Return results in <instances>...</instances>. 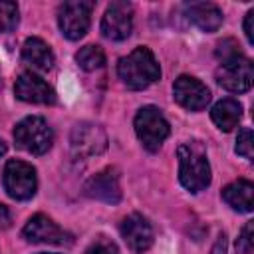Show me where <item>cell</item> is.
<instances>
[{
	"label": "cell",
	"instance_id": "277c9868",
	"mask_svg": "<svg viewBox=\"0 0 254 254\" xmlns=\"http://www.w3.org/2000/svg\"><path fill=\"white\" fill-rule=\"evenodd\" d=\"M135 133L139 137V141L143 143V147L147 151H159L163 141L169 137L171 129L167 119L163 117V113L153 107V105H145L137 111L135 115Z\"/></svg>",
	"mask_w": 254,
	"mask_h": 254
},
{
	"label": "cell",
	"instance_id": "83f0119b",
	"mask_svg": "<svg viewBox=\"0 0 254 254\" xmlns=\"http://www.w3.org/2000/svg\"><path fill=\"white\" fill-rule=\"evenodd\" d=\"M4 153H6V143H4L2 139H0V157H2Z\"/></svg>",
	"mask_w": 254,
	"mask_h": 254
},
{
	"label": "cell",
	"instance_id": "d4e9b609",
	"mask_svg": "<svg viewBox=\"0 0 254 254\" xmlns=\"http://www.w3.org/2000/svg\"><path fill=\"white\" fill-rule=\"evenodd\" d=\"M252 22H254V10H250L244 18V34H246V40L250 44H254V26H252Z\"/></svg>",
	"mask_w": 254,
	"mask_h": 254
},
{
	"label": "cell",
	"instance_id": "4316f807",
	"mask_svg": "<svg viewBox=\"0 0 254 254\" xmlns=\"http://www.w3.org/2000/svg\"><path fill=\"white\" fill-rule=\"evenodd\" d=\"M0 222L2 226H10V214H8L6 204H0Z\"/></svg>",
	"mask_w": 254,
	"mask_h": 254
},
{
	"label": "cell",
	"instance_id": "7c38bea8",
	"mask_svg": "<svg viewBox=\"0 0 254 254\" xmlns=\"http://www.w3.org/2000/svg\"><path fill=\"white\" fill-rule=\"evenodd\" d=\"M14 93L20 101L26 103H40V105H52L56 101V91L36 73L24 71L16 79Z\"/></svg>",
	"mask_w": 254,
	"mask_h": 254
},
{
	"label": "cell",
	"instance_id": "d6986e66",
	"mask_svg": "<svg viewBox=\"0 0 254 254\" xmlns=\"http://www.w3.org/2000/svg\"><path fill=\"white\" fill-rule=\"evenodd\" d=\"M75 62L79 64L81 69L85 71H95L99 69L103 64H105V54L99 46L95 44H89V46H83L77 54H75Z\"/></svg>",
	"mask_w": 254,
	"mask_h": 254
},
{
	"label": "cell",
	"instance_id": "f1b7e54d",
	"mask_svg": "<svg viewBox=\"0 0 254 254\" xmlns=\"http://www.w3.org/2000/svg\"><path fill=\"white\" fill-rule=\"evenodd\" d=\"M42 254H46V252H42Z\"/></svg>",
	"mask_w": 254,
	"mask_h": 254
},
{
	"label": "cell",
	"instance_id": "44dd1931",
	"mask_svg": "<svg viewBox=\"0 0 254 254\" xmlns=\"http://www.w3.org/2000/svg\"><path fill=\"white\" fill-rule=\"evenodd\" d=\"M236 153L242 155L244 159L252 161V157H254V137H252V129H250V127H242V129L238 131Z\"/></svg>",
	"mask_w": 254,
	"mask_h": 254
},
{
	"label": "cell",
	"instance_id": "2e32d148",
	"mask_svg": "<svg viewBox=\"0 0 254 254\" xmlns=\"http://www.w3.org/2000/svg\"><path fill=\"white\" fill-rule=\"evenodd\" d=\"M222 200L238 212H250L254 206V185L246 179H238L224 187Z\"/></svg>",
	"mask_w": 254,
	"mask_h": 254
},
{
	"label": "cell",
	"instance_id": "603a6c76",
	"mask_svg": "<svg viewBox=\"0 0 254 254\" xmlns=\"http://www.w3.org/2000/svg\"><path fill=\"white\" fill-rule=\"evenodd\" d=\"M236 56H240V50H238V44H236L234 40H222V42L218 44V48H216V58H218L220 62L232 60V58H236Z\"/></svg>",
	"mask_w": 254,
	"mask_h": 254
},
{
	"label": "cell",
	"instance_id": "4fadbf2b",
	"mask_svg": "<svg viewBox=\"0 0 254 254\" xmlns=\"http://www.w3.org/2000/svg\"><path fill=\"white\" fill-rule=\"evenodd\" d=\"M85 194L89 198L101 200V202H109V204H117L121 200V187H119V177L115 175V171L105 169L97 175H93L85 187H83Z\"/></svg>",
	"mask_w": 254,
	"mask_h": 254
},
{
	"label": "cell",
	"instance_id": "5b68a950",
	"mask_svg": "<svg viewBox=\"0 0 254 254\" xmlns=\"http://www.w3.org/2000/svg\"><path fill=\"white\" fill-rule=\"evenodd\" d=\"M2 183L8 196H12L14 200H28L36 194V189H38L36 169L26 161L12 159L4 167Z\"/></svg>",
	"mask_w": 254,
	"mask_h": 254
},
{
	"label": "cell",
	"instance_id": "9a60e30c",
	"mask_svg": "<svg viewBox=\"0 0 254 254\" xmlns=\"http://www.w3.org/2000/svg\"><path fill=\"white\" fill-rule=\"evenodd\" d=\"M187 18L202 32H216L222 26V10L210 2H190L185 4Z\"/></svg>",
	"mask_w": 254,
	"mask_h": 254
},
{
	"label": "cell",
	"instance_id": "ffe728a7",
	"mask_svg": "<svg viewBox=\"0 0 254 254\" xmlns=\"http://www.w3.org/2000/svg\"><path fill=\"white\" fill-rule=\"evenodd\" d=\"M18 24V6L14 2L0 0V34L14 30Z\"/></svg>",
	"mask_w": 254,
	"mask_h": 254
},
{
	"label": "cell",
	"instance_id": "9c48e42d",
	"mask_svg": "<svg viewBox=\"0 0 254 254\" xmlns=\"http://www.w3.org/2000/svg\"><path fill=\"white\" fill-rule=\"evenodd\" d=\"M71 153L75 157H93L105 151L107 137L105 131L95 123H77L71 131Z\"/></svg>",
	"mask_w": 254,
	"mask_h": 254
},
{
	"label": "cell",
	"instance_id": "8fae6325",
	"mask_svg": "<svg viewBox=\"0 0 254 254\" xmlns=\"http://www.w3.org/2000/svg\"><path fill=\"white\" fill-rule=\"evenodd\" d=\"M22 234L28 242H34V244H65V242H71V236L64 228H60L46 214H34L26 222Z\"/></svg>",
	"mask_w": 254,
	"mask_h": 254
},
{
	"label": "cell",
	"instance_id": "ba28073f",
	"mask_svg": "<svg viewBox=\"0 0 254 254\" xmlns=\"http://www.w3.org/2000/svg\"><path fill=\"white\" fill-rule=\"evenodd\" d=\"M133 30V6L129 2H111L101 18V34L107 40L121 42L131 36Z\"/></svg>",
	"mask_w": 254,
	"mask_h": 254
},
{
	"label": "cell",
	"instance_id": "52a82bcc",
	"mask_svg": "<svg viewBox=\"0 0 254 254\" xmlns=\"http://www.w3.org/2000/svg\"><path fill=\"white\" fill-rule=\"evenodd\" d=\"M252 79H254V67L252 62L248 58H244L242 54L220 62L218 69H216V81L218 85H222L228 91L234 93H244L252 87Z\"/></svg>",
	"mask_w": 254,
	"mask_h": 254
},
{
	"label": "cell",
	"instance_id": "6da1fadb",
	"mask_svg": "<svg viewBox=\"0 0 254 254\" xmlns=\"http://www.w3.org/2000/svg\"><path fill=\"white\" fill-rule=\"evenodd\" d=\"M117 75L129 89H145L161 77V67L153 52L145 46L135 48L117 64Z\"/></svg>",
	"mask_w": 254,
	"mask_h": 254
},
{
	"label": "cell",
	"instance_id": "3957f363",
	"mask_svg": "<svg viewBox=\"0 0 254 254\" xmlns=\"http://www.w3.org/2000/svg\"><path fill=\"white\" fill-rule=\"evenodd\" d=\"M14 141H16V147L26 153L44 155L50 151V147L54 143V133H52L50 125L46 123V119H42L38 115H30V117H24L16 125Z\"/></svg>",
	"mask_w": 254,
	"mask_h": 254
},
{
	"label": "cell",
	"instance_id": "cb8c5ba5",
	"mask_svg": "<svg viewBox=\"0 0 254 254\" xmlns=\"http://www.w3.org/2000/svg\"><path fill=\"white\" fill-rule=\"evenodd\" d=\"M85 254H119V248H117L111 240H107V238H97V240L85 250Z\"/></svg>",
	"mask_w": 254,
	"mask_h": 254
},
{
	"label": "cell",
	"instance_id": "7402d4cb",
	"mask_svg": "<svg viewBox=\"0 0 254 254\" xmlns=\"http://www.w3.org/2000/svg\"><path fill=\"white\" fill-rule=\"evenodd\" d=\"M254 248V222H246L242 228L238 240H236V252L238 254H250Z\"/></svg>",
	"mask_w": 254,
	"mask_h": 254
},
{
	"label": "cell",
	"instance_id": "e0dca14e",
	"mask_svg": "<svg viewBox=\"0 0 254 254\" xmlns=\"http://www.w3.org/2000/svg\"><path fill=\"white\" fill-rule=\"evenodd\" d=\"M22 60L34 69L48 71L54 65V52L42 38H28L22 46Z\"/></svg>",
	"mask_w": 254,
	"mask_h": 254
},
{
	"label": "cell",
	"instance_id": "484cf974",
	"mask_svg": "<svg viewBox=\"0 0 254 254\" xmlns=\"http://www.w3.org/2000/svg\"><path fill=\"white\" fill-rule=\"evenodd\" d=\"M210 254H226V234H224V232L218 234V238H216V242H214Z\"/></svg>",
	"mask_w": 254,
	"mask_h": 254
},
{
	"label": "cell",
	"instance_id": "ac0fdd59",
	"mask_svg": "<svg viewBox=\"0 0 254 254\" xmlns=\"http://www.w3.org/2000/svg\"><path fill=\"white\" fill-rule=\"evenodd\" d=\"M210 117L214 121V125L220 129V131H232L240 117H242V105L236 101V99H220L218 103H214L212 111H210Z\"/></svg>",
	"mask_w": 254,
	"mask_h": 254
},
{
	"label": "cell",
	"instance_id": "7a4b0ae2",
	"mask_svg": "<svg viewBox=\"0 0 254 254\" xmlns=\"http://www.w3.org/2000/svg\"><path fill=\"white\" fill-rule=\"evenodd\" d=\"M179 181L190 192H200L210 185V165L206 155L192 147L181 145L179 147Z\"/></svg>",
	"mask_w": 254,
	"mask_h": 254
},
{
	"label": "cell",
	"instance_id": "5bb4252c",
	"mask_svg": "<svg viewBox=\"0 0 254 254\" xmlns=\"http://www.w3.org/2000/svg\"><path fill=\"white\" fill-rule=\"evenodd\" d=\"M121 236L135 252H145L153 244V226L143 214L133 212L123 218Z\"/></svg>",
	"mask_w": 254,
	"mask_h": 254
},
{
	"label": "cell",
	"instance_id": "30bf717a",
	"mask_svg": "<svg viewBox=\"0 0 254 254\" xmlns=\"http://www.w3.org/2000/svg\"><path fill=\"white\" fill-rule=\"evenodd\" d=\"M173 95L177 103L189 111H200L210 101L208 87L192 75H179L173 83Z\"/></svg>",
	"mask_w": 254,
	"mask_h": 254
},
{
	"label": "cell",
	"instance_id": "8992f818",
	"mask_svg": "<svg viewBox=\"0 0 254 254\" xmlns=\"http://www.w3.org/2000/svg\"><path fill=\"white\" fill-rule=\"evenodd\" d=\"M91 10H93L91 2H83V0L64 2L60 6V12H58V24H60L62 34L67 40L83 38L87 34V30H89Z\"/></svg>",
	"mask_w": 254,
	"mask_h": 254
}]
</instances>
